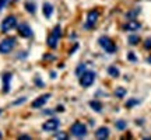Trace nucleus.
I'll return each mask as SVG.
<instances>
[{"instance_id":"f257e3e1","label":"nucleus","mask_w":151,"mask_h":140,"mask_svg":"<svg viewBox=\"0 0 151 140\" xmlns=\"http://www.w3.org/2000/svg\"><path fill=\"white\" fill-rule=\"evenodd\" d=\"M16 45V38L13 37H9V38H4L1 42H0V53H9L13 51Z\"/></svg>"},{"instance_id":"f03ea898","label":"nucleus","mask_w":151,"mask_h":140,"mask_svg":"<svg viewBox=\"0 0 151 140\" xmlns=\"http://www.w3.org/2000/svg\"><path fill=\"white\" fill-rule=\"evenodd\" d=\"M14 27H17V18L14 16H7L1 21V25H0V30L3 31V32H7V31H10L13 30Z\"/></svg>"},{"instance_id":"7ed1b4c3","label":"nucleus","mask_w":151,"mask_h":140,"mask_svg":"<svg viewBox=\"0 0 151 140\" xmlns=\"http://www.w3.org/2000/svg\"><path fill=\"white\" fill-rule=\"evenodd\" d=\"M95 80V71L92 70H86L83 76H81V86L83 87H90Z\"/></svg>"},{"instance_id":"20e7f679","label":"nucleus","mask_w":151,"mask_h":140,"mask_svg":"<svg viewBox=\"0 0 151 140\" xmlns=\"http://www.w3.org/2000/svg\"><path fill=\"white\" fill-rule=\"evenodd\" d=\"M59 38H60V27L59 25H56L53 28V31L50 32L48 38V45L49 48H56L58 46V42H59Z\"/></svg>"},{"instance_id":"39448f33","label":"nucleus","mask_w":151,"mask_h":140,"mask_svg":"<svg viewBox=\"0 0 151 140\" xmlns=\"http://www.w3.org/2000/svg\"><path fill=\"white\" fill-rule=\"evenodd\" d=\"M70 132H71V135L76 136V137H83V136L87 135V126L80 123V122H76V123H73V126H71Z\"/></svg>"},{"instance_id":"423d86ee","label":"nucleus","mask_w":151,"mask_h":140,"mask_svg":"<svg viewBox=\"0 0 151 140\" xmlns=\"http://www.w3.org/2000/svg\"><path fill=\"white\" fill-rule=\"evenodd\" d=\"M99 43H101V46H102L106 52H109V53H113L115 51H116V46H115V43L109 39V38L106 37H101L99 38Z\"/></svg>"},{"instance_id":"0eeeda50","label":"nucleus","mask_w":151,"mask_h":140,"mask_svg":"<svg viewBox=\"0 0 151 140\" xmlns=\"http://www.w3.org/2000/svg\"><path fill=\"white\" fill-rule=\"evenodd\" d=\"M97 20H98V11L97 10L88 11V14H87V21H86L84 28H87V30H91V28L94 27V24L97 22Z\"/></svg>"},{"instance_id":"6e6552de","label":"nucleus","mask_w":151,"mask_h":140,"mask_svg":"<svg viewBox=\"0 0 151 140\" xmlns=\"http://www.w3.org/2000/svg\"><path fill=\"white\" fill-rule=\"evenodd\" d=\"M42 128L45 132H55V130H58V128H59V119H56V118L48 119L42 125Z\"/></svg>"},{"instance_id":"1a4fd4ad","label":"nucleus","mask_w":151,"mask_h":140,"mask_svg":"<svg viewBox=\"0 0 151 140\" xmlns=\"http://www.w3.org/2000/svg\"><path fill=\"white\" fill-rule=\"evenodd\" d=\"M17 30H18V34H20L21 37H24V38L32 37V30H31V27H29L28 24H20V25L17 27Z\"/></svg>"},{"instance_id":"9d476101","label":"nucleus","mask_w":151,"mask_h":140,"mask_svg":"<svg viewBox=\"0 0 151 140\" xmlns=\"http://www.w3.org/2000/svg\"><path fill=\"white\" fill-rule=\"evenodd\" d=\"M49 98H50V94H43L41 97H38L35 101L32 102V108H41L45 105V102L48 101Z\"/></svg>"},{"instance_id":"9b49d317","label":"nucleus","mask_w":151,"mask_h":140,"mask_svg":"<svg viewBox=\"0 0 151 140\" xmlns=\"http://www.w3.org/2000/svg\"><path fill=\"white\" fill-rule=\"evenodd\" d=\"M95 136H97V139H108V136H109V129L108 128H99V129H97V132H95Z\"/></svg>"},{"instance_id":"f8f14e48","label":"nucleus","mask_w":151,"mask_h":140,"mask_svg":"<svg viewBox=\"0 0 151 140\" xmlns=\"http://www.w3.org/2000/svg\"><path fill=\"white\" fill-rule=\"evenodd\" d=\"M52 13H53V6L50 4V3H45L43 4V14H45V17H50L52 16Z\"/></svg>"},{"instance_id":"ddd939ff","label":"nucleus","mask_w":151,"mask_h":140,"mask_svg":"<svg viewBox=\"0 0 151 140\" xmlns=\"http://www.w3.org/2000/svg\"><path fill=\"white\" fill-rule=\"evenodd\" d=\"M10 79H11L10 73H6V74L3 76V83H4L3 90H4V91H9V88H10Z\"/></svg>"},{"instance_id":"4468645a","label":"nucleus","mask_w":151,"mask_h":140,"mask_svg":"<svg viewBox=\"0 0 151 140\" xmlns=\"http://www.w3.org/2000/svg\"><path fill=\"white\" fill-rule=\"evenodd\" d=\"M124 28H126V30H129V31H136V30H139V28H140V24H139L137 21H130Z\"/></svg>"},{"instance_id":"2eb2a0df","label":"nucleus","mask_w":151,"mask_h":140,"mask_svg":"<svg viewBox=\"0 0 151 140\" xmlns=\"http://www.w3.org/2000/svg\"><path fill=\"white\" fill-rule=\"evenodd\" d=\"M108 73L112 76V77H118V76H119V70L116 69V67H113V66H109V67H108Z\"/></svg>"},{"instance_id":"dca6fc26","label":"nucleus","mask_w":151,"mask_h":140,"mask_svg":"<svg viewBox=\"0 0 151 140\" xmlns=\"http://www.w3.org/2000/svg\"><path fill=\"white\" fill-rule=\"evenodd\" d=\"M124 94H126V90H124V88H122V87L115 90V95H116V97H119V98H122Z\"/></svg>"},{"instance_id":"f3484780","label":"nucleus","mask_w":151,"mask_h":140,"mask_svg":"<svg viewBox=\"0 0 151 140\" xmlns=\"http://www.w3.org/2000/svg\"><path fill=\"white\" fill-rule=\"evenodd\" d=\"M90 105L92 107V109H95V111H98V112L102 109V108H101V104H99V102H95V101H91V102H90Z\"/></svg>"},{"instance_id":"a211bd4d","label":"nucleus","mask_w":151,"mask_h":140,"mask_svg":"<svg viewBox=\"0 0 151 140\" xmlns=\"http://www.w3.org/2000/svg\"><path fill=\"white\" fill-rule=\"evenodd\" d=\"M124 128H126V122L124 121H118L116 122V129L118 130H123Z\"/></svg>"},{"instance_id":"6ab92c4d","label":"nucleus","mask_w":151,"mask_h":140,"mask_svg":"<svg viewBox=\"0 0 151 140\" xmlns=\"http://www.w3.org/2000/svg\"><path fill=\"white\" fill-rule=\"evenodd\" d=\"M25 9H27L29 13H35V4H34V3H25Z\"/></svg>"},{"instance_id":"aec40b11","label":"nucleus","mask_w":151,"mask_h":140,"mask_svg":"<svg viewBox=\"0 0 151 140\" xmlns=\"http://www.w3.org/2000/svg\"><path fill=\"white\" fill-rule=\"evenodd\" d=\"M139 37L137 35H132V37L129 38V43H132V45H136V43H139Z\"/></svg>"},{"instance_id":"412c9836","label":"nucleus","mask_w":151,"mask_h":140,"mask_svg":"<svg viewBox=\"0 0 151 140\" xmlns=\"http://www.w3.org/2000/svg\"><path fill=\"white\" fill-rule=\"evenodd\" d=\"M134 104H139V100H129L127 101V107H133Z\"/></svg>"},{"instance_id":"4be33fe9","label":"nucleus","mask_w":151,"mask_h":140,"mask_svg":"<svg viewBox=\"0 0 151 140\" xmlns=\"http://www.w3.org/2000/svg\"><path fill=\"white\" fill-rule=\"evenodd\" d=\"M56 139H67V135H66V133H58V135H56Z\"/></svg>"},{"instance_id":"5701e85b","label":"nucleus","mask_w":151,"mask_h":140,"mask_svg":"<svg viewBox=\"0 0 151 140\" xmlns=\"http://www.w3.org/2000/svg\"><path fill=\"white\" fill-rule=\"evenodd\" d=\"M127 56H129V59L132 60V62H136V55L133 53V52H130V53L127 55Z\"/></svg>"},{"instance_id":"b1692460","label":"nucleus","mask_w":151,"mask_h":140,"mask_svg":"<svg viewBox=\"0 0 151 140\" xmlns=\"http://www.w3.org/2000/svg\"><path fill=\"white\" fill-rule=\"evenodd\" d=\"M7 1H9V0H0V10H1L6 4H7Z\"/></svg>"},{"instance_id":"393cba45","label":"nucleus","mask_w":151,"mask_h":140,"mask_svg":"<svg viewBox=\"0 0 151 140\" xmlns=\"http://www.w3.org/2000/svg\"><path fill=\"white\" fill-rule=\"evenodd\" d=\"M20 139H22V140H28V139H31L29 136H20Z\"/></svg>"},{"instance_id":"a878e982","label":"nucleus","mask_w":151,"mask_h":140,"mask_svg":"<svg viewBox=\"0 0 151 140\" xmlns=\"http://www.w3.org/2000/svg\"><path fill=\"white\" fill-rule=\"evenodd\" d=\"M148 63H151V56H150V58H148Z\"/></svg>"},{"instance_id":"bb28decb","label":"nucleus","mask_w":151,"mask_h":140,"mask_svg":"<svg viewBox=\"0 0 151 140\" xmlns=\"http://www.w3.org/2000/svg\"><path fill=\"white\" fill-rule=\"evenodd\" d=\"M0 139H1V132H0Z\"/></svg>"},{"instance_id":"cd10ccee","label":"nucleus","mask_w":151,"mask_h":140,"mask_svg":"<svg viewBox=\"0 0 151 140\" xmlns=\"http://www.w3.org/2000/svg\"><path fill=\"white\" fill-rule=\"evenodd\" d=\"M0 112H1V111H0Z\"/></svg>"}]
</instances>
